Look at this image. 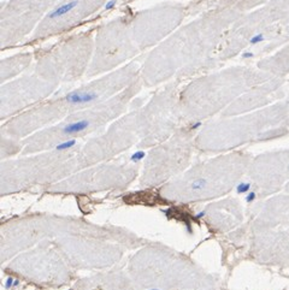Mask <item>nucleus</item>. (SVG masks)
Segmentation results:
<instances>
[{
	"label": "nucleus",
	"instance_id": "1",
	"mask_svg": "<svg viewBox=\"0 0 289 290\" xmlns=\"http://www.w3.org/2000/svg\"><path fill=\"white\" fill-rule=\"evenodd\" d=\"M130 31V17L122 16L112 19L97 30L94 52L87 76H102L128 64L139 53Z\"/></svg>",
	"mask_w": 289,
	"mask_h": 290
},
{
	"label": "nucleus",
	"instance_id": "2",
	"mask_svg": "<svg viewBox=\"0 0 289 290\" xmlns=\"http://www.w3.org/2000/svg\"><path fill=\"white\" fill-rule=\"evenodd\" d=\"M60 0H10L1 9V48L6 49L33 34Z\"/></svg>",
	"mask_w": 289,
	"mask_h": 290
},
{
	"label": "nucleus",
	"instance_id": "3",
	"mask_svg": "<svg viewBox=\"0 0 289 290\" xmlns=\"http://www.w3.org/2000/svg\"><path fill=\"white\" fill-rule=\"evenodd\" d=\"M183 10L180 5L154 6L130 18L131 36L139 49L152 47L180 26Z\"/></svg>",
	"mask_w": 289,
	"mask_h": 290
},
{
	"label": "nucleus",
	"instance_id": "4",
	"mask_svg": "<svg viewBox=\"0 0 289 290\" xmlns=\"http://www.w3.org/2000/svg\"><path fill=\"white\" fill-rule=\"evenodd\" d=\"M107 0H60L30 35L31 42L70 31L83 23Z\"/></svg>",
	"mask_w": 289,
	"mask_h": 290
},
{
	"label": "nucleus",
	"instance_id": "5",
	"mask_svg": "<svg viewBox=\"0 0 289 290\" xmlns=\"http://www.w3.org/2000/svg\"><path fill=\"white\" fill-rule=\"evenodd\" d=\"M33 53H22L16 54L12 58H5L1 60V82L6 83L9 78L16 77L18 73H22L31 64Z\"/></svg>",
	"mask_w": 289,
	"mask_h": 290
},
{
	"label": "nucleus",
	"instance_id": "6",
	"mask_svg": "<svg viewBox=\"0 0 289 290\" xmlns=\"http://www.w3.org/2000/svg\"><path fill=\"white\" fill-rule=\"evenodd\" d=\"M92 125V120L88 117H80L76 120L69 122L60 129V134L63 136H73L76 134L88 130Z\"/></svg>",
	"mask_w": 289,
	"mask_h": 290
},
{
	"label": "nucleus",
	"instance_id": "7",
	"mask_svg": "<svg viewBox=\"0 0 289 290\" xmlns=\"http://www.w3.org/2000/svg\"><path fill=\"white\" fill-rule=\"evenodd\" d=\"M206 184H207V180L200 177L192 183V189L193 190H201V189H204V187H206Z\"/></svg>",
	"mask_w": 289,
	"mask_h": 290
},
{
	"label": "nucleus",
	"instance_id": "8",
	"mask_svg": "<svg viewBox=\"0 0 289 290\" xmlns=\"http://www.w3.org/2000/svg\"><path fill=\"white\" fill-rule=\"evenodd\" d=\"M249 189H251V183L242 182V183L237 184V187H236V193H237V194H247V193H249Z\"/></svg>",
	"mask_w": 289,
	"mask_h": 290
},
{
	"label": "nucleus",
	"instance_id": "9",
	"mask_svg": "<svg viewBox=\"0 0 289 290\" xmlns=\"http://www.w3.org/2000/svg\"><path fill=\"white\" fill-rule=\"evenodd\" d=\"M144 152H142V151H139V152H136V153H134V154L131 155V160L133 161H140V160H142L144 158Z\"/></svg>",
	"mask_w": 289,
	"mask_h": 290
},
{
	"label": "nucleus",
	"instance_id": "10",
	"mask_svg": "<svg viewBox=\"0 0 289 290\" xmlns=\"http://www.w3.org/2000/svg\"><path fill=\"white\" fill-rule=\"evenodd\" d=\"M255 199H257V194H255V191H249V193H247V195H246V198H244V200H246V202H247V203H252Z\"/></svg>",
	"mask_w": 289,
	"mask_h": 290
},
{
	"label": "nucleus",
	"instance_id": "11",
	"mask_svg": "<svg viewBox=\"0 0 289 290\" xmlns=\"http://www.w3.org/2000/svg\"><path fill=\"white\" fill-rule=\"evenodd\" d=\"M13 283H15V279L12 277H9L5 282V289L9 290L10 288H13Z\"/></svg>",
	"mask_w": 289,
	"mask_h": 290
},
{
	"label": "nucleus",
	"instance_id": "12",
	"mask_svg": "<svg viewBox=\"0 0 289 290\" xmlns=\"http://www.w3.org/2000/svg\"><path fill=\"white\" fill-rule=\"evenodd\" d=\"M205 214H206V212H205V211H201V212H199L198 214L195 216V219H200V218H202V217H204Z\"/></svg>",
	"mask_w": 289,
	"mask_h": 290
},
{
	"label": "nucleus",
	"instance_id": "13",
	"mask_svg": "<svg viewBox=\"0 0 289 290\" xmlns=\"http://www.w3.org/2000/svg\"><path fill=\"white\" fill-rule=\"evenodd\" d=\"M18 285H19V281L15 279V283H13V288H15V287H18Z\"/></svg>",
	"mask_w": 289,
	"mask_h": 290
},
{
	"label": "nucleus",
	"instance_id": "14",
	"mask_svg": "<svg viewBox=\"0 0 289 290\" xmlns=\"http://www.w3.org/2000/svg\"><path fill=\"white\" fill-rule=\"evenodd\" d=\"M149 290H160V289H149Z\"/></svg>",
	"mask_w": 289,
	"mask_h": 290
},
{
	"label": "nucleus",
	"instance_id": "15",
	"mask_svg": "<svg viewBox=\"0 0 289 290\" xmlns=\"http://www.w3.org/2000/svg\"><path fill=\"white\" fill-rule=\"evenodd\" d=\"M288 170H289V165H288Z\"/></svg>",
	"mask_w": 289,
	"mask_h": 290
}]
</instances>
